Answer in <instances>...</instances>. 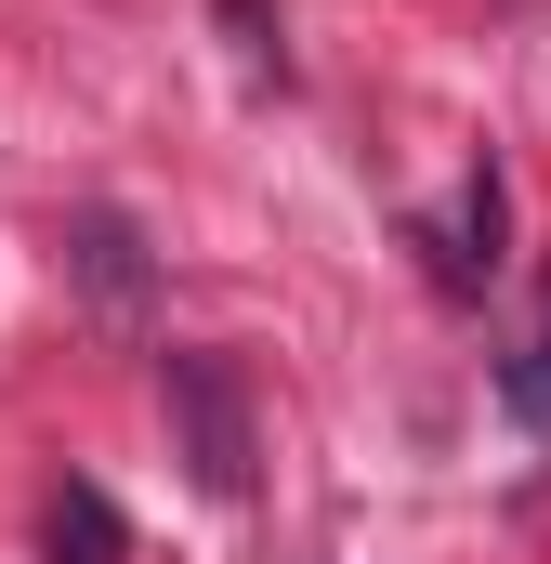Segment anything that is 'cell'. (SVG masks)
Listing matches in <instances>:
<instances>
[{
  "instance_id": "1",
  "label": "cell",
  "mask_w": 551,
  "mask_h": 564,
  "mask_svg": "<svg viewBox=\"0 0 551 564\" xmlns=\"http://www.w3.org/2000/svg\"><path fill=\"white\" fill-rule=\"evenodd\" d=\"M158 408H171V459L197 473V499H250L263 486V421H250V368L237 355H158Z\"/></svg>"
},
{
  "instance_id": "2",
  "label": "cell",
  "mask_w": 551,
  "mask_h": 564,
  "mask_svg": "<svg viewBox=\"0 0 551 564\" xmlns=\"http://www.w3.org/2000/svg\"><path fill=\"white\" fill-rule=\"evenodd\" d=\"M53 250H66V289H79L93 315H119V328L158 302V250H144L132 210H66V237H53Z\"/></svg>"
},
{
  "instance_id": "3",
  "label": "cell",
  "mask_w": 551,
  "mask_h": 564,
  "mask_svg": "<svg viewBox=\"0 0 551 564\" xmlns=\"http://www.w3.org/2000/svg\"><path fill=\"white\" fill-rule=\"evenodd\" d=\"M499 237H512V197H499V171H473V184H460V210H446V224H420L433 289H486V276H499Z\"/></svg>"
},
{
  "instance_id": "4",
  "label": "cell",
  "mask_w": 551,
  "mask_h": 564,
  "mask_svg": "<svg viewBox=\"0 0 551 564\" xmlns=\"http://www.w3.org/2000/svg\"><path fill=\"white\" fill-rule=\"evenodd\" d=\"M53 564H132V525L106 486H53Z\"/></svg>"
},
{
  "instance_id": "5",
  "label": "cell",
  "mask_w": 551,
  "mask_h": 564,
  "mask_svg": "<svg viewBox=\"0 0 551 564\" xmlns=\"http://www.w3.org/2000/svg\"><path fill=\"white\" fill-rule=\"evenodd\" d=\"M210 13H224V40H237V53H250L263 79H289V40H276V0H210Z\"/></svg>"
},
{
  "instance_id": "6",
  "label": "cell",
  "mask_w": 551,
  "mask_h": 564,
  "mask_svg": "<svg viewBox=\"0 0 551 564\" xmlns=\"http://www.w3.org/2000/svg\"><path fill=\"white\" fill-rule=\"evenodd\" d=\"M499 394H512V421H526V433H551V341H526V355L499 368Z\"/></svg>"
}]
</instances>
